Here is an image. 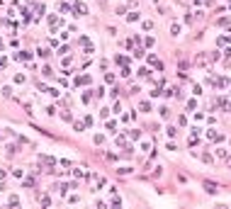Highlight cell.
Returning a JSON list of instances; mask_svg holds the SVG:
<instances>
[{
  "label": "cell",
  "instance_id": "obj_1",
  "mask_svg": "<svg viewBox=\"0 0 231 209\" xmlns=\"http://www.w3.org/2000/svg\"><path fill=\"white\" fill-rule=\"evenodd\" d=\"M204 190H207L209 195H214V192H217V185H214V182H204Z\"/></svg>",
  "mask_w": 231,
  "mask_h": 209
}]
</instances>
